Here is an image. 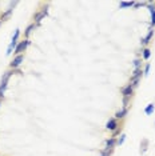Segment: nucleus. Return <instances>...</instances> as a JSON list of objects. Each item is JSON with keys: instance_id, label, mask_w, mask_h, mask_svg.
Listing matches in <instances>:
<instances>
[{"instance_id": "1", "label": "nucleus", "mask_w": 155, "mask_h": 156, "mask_svg": "<svg viewBox=\"0 0 155 156\" xmlns=\"http://www.w3.org/2000/svg\"><path fill=\"white\" fill-rule=\"evenodd\" d=\"M30 44H31V40H30V39H24V40L19 41V43H17V45H16V48H15V51H13L15 56L23 54V52L28 48V45H30Z\"/></svg>"}, {"instance_id": "2", "label": "nucleus", "mask_w": 155, "mask_h": 156, "mask_svg": "<svg viewBox=\"0 0 155 156\" xmlns=\"http://www.w3.org/2000/svg\"><path fill=\"white\" fill-rule=\"evenodd\" d=\"M142 76H143V69L142 68L134 69L132 76H131V81H130V83L134 86V88H136L139 86V81H140V79H142Z\"/></svg>"}, {"instance_id": "3", "label": "nucleus", "mask_w": 155, "mask_h": 156, "mask_svg": "<svg viewBox=\"0 0 155 156\" xmlns=\"http://www.w3.org/2000/svg\"><path fill=\"white\" fill-rule=\"evenodd\" d=\"M47 13H48V4L45 5L43 9H40V11H38L36 13H35V15H34V22H32V23H35L36 26H39L41 20H43L44 17L47 16Z\"/></svg>"}, {"instance_id": "4", "label": "nucleus", "mask_w": 155, "mask_h": 156, "mask_svg": "<svg viewBox=\"0 0 155 156\" xmlns=\"http://www.w3.org/2000/svg\"><path fill=\"white\" fill-rule=\"evenodd\" d=\"M134 91H135V88L131 83H128L127 86H124L122 88V96L123 99H126V100H131L132 95H134Z\"/></svg>"}, {"instance_id": "5", "label": "nucleus", "mask_w": 155, "mask_h": 156, "mask_svg": "<svg viewBox=\"0 0 155 156\" xmlns=\"http://www.w3.org/2000/svg\"><path fill=\"white\" fill-rule=\"evenodd\" d=\"M16 4H17V2L11 3L8 8H7L4 12H2V15H0V20H2V22H5V20H8L9 17L12 16V13H13V8H15V5H16Z\"/></svg>"}, {"instance_id": "6", "label": "nucleus", "mask_w": 155, "mask_h": 156, "mask_svg": "<svg viewBox=\"0 0 155 156\" xmlns=\"http://www.w3.org/2000/svg\"><path fill=\"white\" fill-rule=\"evenodd\" d=\"M23 60H24V54L16 55L15 58L11 60V63H9V69H17L20 67V64L23 63Z\"/></svg>"}, {"instance_id": "7", "label": "nucleus", "mask_w": 155, "mask_h": 156, "mask_svg": "<svg viewBox=\"0 0 155 156\" xmlns=\"http://www.w3.org/2000/svg\"><path fill=\"white\" fill-rule=\"evenodd\" d=\"M115 147H116V137L111 136L110 139H107V140H106L103 151H107V152H112V151H114V148H115Z\"/></svg>"}, {"instance_id": "8", "label": "nucleus", "mask_w": 155, "mask_h": 156, "mask_svg": "<svg viewBox=\"0 0 155 156\" xmlns=\"http://www.w3.org/2000/svg\"><path fill=\"white\" fill-rule=\"evenodd\" d=\"M118 127H119V122L115 118H110V120L106 123V131H110V132H114Z\"/></svg>"}, {"instance_id": "9", "label": "nucleus", "mask_w": 155, "mask_h": 156, "mask_svg": "<svg viewBox=\"0 0 155 156\" xmlns=\"http://www.w3.org/2000/svg\"><path fill=\"white\" fill-rule=\"evenodd\" d=\"M154 36V28H150V31H149V34L144 36L142 40H140V44H142V48H146L147 45L150 44V41H151V39H153Z\"/></svg>"}, {"instance_id": "10", "label": "nucleus", "mask_w": 155, "mask_h": 156, "mask_svg": "<svg viewBox=\"0 0 155 156\" xmlns=\"http://www.w3.org/2000/svg\"><path fill=\"white\" fill-rule=\"evenodd\" d=\"M127 112H128V107H126V105H123V107H122L121 109H119L118 112L115 113V116H114V118H115L116 120H118V122H119V120H123V119L126 118V115H127Z\"/></svg>"}, {"instance_id": "11", "label": "nucleus", "mask_w": 155, "mask_h": 156, "mask_svg": "<svg viewBox=\"0 0 155 156\" xmlns=\"http://www.w3.org/2000/svg\"><path fill=\"white\" fill-rule=\"evenodd\" d=\"M36 27H38V26H36V24H35V23L28 24V27L26 28V30H24V37H26V39L30 37V36H31V34L34 32V31H35V28H36Z\"/></svg>"}, {"instance_id": "12", "label": "nucleus", "mask_w": 155, "mask_h": 156, "mask_svg": "<svg viewBox=\"0 0 155 156\" xmlns=\"http://www.w3.org/2000/svg\"><path fill=\"white\" fill-rule=\"evenodd\" d=\"M142 58H143V60H146V62L151 58V49L149 47L142 48Z\"/></svg>"}, {"instance_id": "13", "label": "nucleus", "mask_w": 155, "mask_h": 156, "mask_svg": "<svg viewBox=\"0 0 155 156\" xmlns=\"http://www.w3.org/2000/svg\"><path fill=\"white\" fill-rule=\"evenodd\" d=\"M154 111H155V104H154V103H150V104H147V107L144 108V113H146L147 116L153 115Z\"/></svg>"}, {"instance_id": "14", "label": "nucleus", "mask_w": 155, "mask_h": 156, "mask_svg": "<svg viewBox=\"0 0 155 156\" xmlns=\"http://www.w3.org/2000/svg\"><path fill=\"white\" fill-rule=\"evenodd\" d=\"M149 9L151 13V27L154 28V26H155V4H151L149 7Z\"/></svg>"}, {"instance_id": "15", "label": "nucleus", "mask_w": 155, "mask_h": 156, "mask_svg": "<svg viewBox=\"0 0 155 156\" xmlns=\"http://www.w3.org/2000/svg\"><path fill=\"white\" fill-rule=\"evenodd\" d=\"M126 133H121L119 135L118 137H116V145H118V147H121V145H123V143H124L126 141Z\"/></svg>"}, {"instance_id": "16", "label": "nucleus", "mask_w": 155, "mask_h": 156, "mask_svg": "<svg viewBox=\"0 0 155 156\" xmlns=\"http://www.w3.org/2000/svg\"><path fill=\"white\" fill-rule=\"evenodd\" d=\"M149 144H150V141L147 140V139H143L142 140V143H140V152H142V154H144V152L147 151V148H149Z\"/></svg>"}, {"instance_id": "17", "label": "nucleus", "mask_w": 155, "mask_h": 156, "mask_svg": "<svg viewBox=\"0 0 155 156\" xmlns=\"http://www.w3.org/2000/svg\"><path fill=\"white\" fill-rule=\"evenodd\" d=\"M134 2H121L119 3V8H132Z\"/></svg>"}, {"instance_id": "18", "label": "nucleus", "mask_w": 155, "mask_h": 156, "mask_svg": "<svg viewBox=\"0 0 155 156\" xmlns=\"http://www.w3.org/2000/svg\"><path fill=\"white\" fill-rule=\"evenodd\" d=\"M19 36H20V30H19V28H16L15 34H13V36L11 39V41H13V43H17V39H19Z\"/></svg>"}, {"instance_id": "19", "label": "nucleus", "mask_w": 155, "mask_h": 156, "mask_svg": "<svg viewBox=\"0 0 155 156\" xmlns=\"http://www.w3.org/2000/svg\"><path fill=\"white\" fill-rule=\"evenodd\" d=\"M150 68H151V64H150V63H146V66H144V69H143V76H149Z\"/></svg>"}, {"instance_id": "20", "label": "nucleus", "mask_w": 155, "mask_h": 156, "mask_svg": "<svg viewBox=\"0 0 155 156\" xmlns=\"http://www.w3.org/2000/svg\"><path fill=\"white\" fill-rule=\"evenodd\" d=\"M122 128H123V127H122V124H119V127H118V128H116V129L114 131V132H112V136H114V137H118L119 135L122 133Z\"/></svg>"}, {"instance_id": "21", "label": "nucleus", "mask_w": 155, "mask_h": 156, "mask_svg": "<svg viewBox=\"0 0 155 156\" xmlns=\"http://www.w3.org/2000/svg\"><path fill=\"white\" fill-rule=\"evenodd\" d=\"M140 64H142V59H135V60H134V69L142 68V67H140Z\"/></svg>"}, {"instance_id": "22", "label": "nucleus", "mask_w": 155, "mask_h": 156, "mask_svg": "<svg viewBox=\"0 0 155 156\" xmlns=\"http://www.w3.org/2000/svg\"><path fill=\"white\" fill-rule=\"evenodd\" d=\"M142 5H146V3H134L135 8H139V7H142Z\"/></svg>"}, {"instance_id": "23", "label": "nucleus", "mask_w": 155, "mask_h": 156, "mask_svg": "<svg viewBox=\"0 0 155 156\" xmlns=\"http://www.w3.org/2000/svg\"><path fill=\"white\" fill-rule=\"evenodd\" d=\"M2 103H3V100H0V108H2Z\"/></svg>"}, {"instance_id": "24", "label": "nucleus", "mask_w": 155, "mask_h": 156, "mask_svg": "<svg viewBox=\"0 0 155 156\" xmlns=\"http://www.w3.org/2000/svg\"><path fill=\"white\" fill-rule=\"evenodd\" d=\"M2 23H3V22H2V20H0V26H2Z\"/></svg>"}, {"instance_id": "25", "label": "nucleus", "mask_w": 155, "mask_h": 156, "mask_svg": "<svg viewBox=\"0 0 155 156\" xmlns=\"http://www.w3.org/2000/svg\"><path fill=\"white\" fill-rule=\"evenodd\" d=\"M0 156H2V155H0Z\"/></svg>"}]
</instances>
